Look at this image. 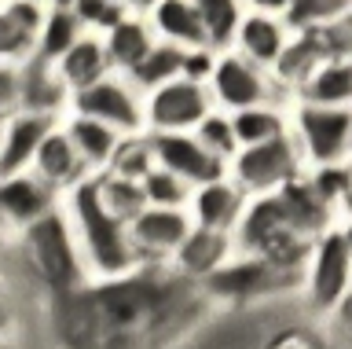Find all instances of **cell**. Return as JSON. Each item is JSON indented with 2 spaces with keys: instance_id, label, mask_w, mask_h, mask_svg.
<instances>
[{
  "instance_id": "19",
  "label": "cell",
  "mask_w": 352,
  "mask_h": 349,
  "mask_svg": "<svg viewBox=\"0 0 352 349\" xmlns=\"http://www.w3.org/2000/svg\"><path fill=\"white\" fill-rule=\"evenodd\" d=\"M30 169L37 173L41 180H48L52 188H59V191H66L70 184H77L85 173H92V169H88V162L81 158V151H77L66 122H59L48 136H44V144H41L37 155H33Z\"/></svg>"
},
{
  "instance_id": "23",
  "label": "cell",
  "mask_w": 352,
  "mask_h": 349,
  "mask_svg": "<svg viewBox=\"0 0 352 349\" xmlns=\"http://www.w3.org/2000/svg\"><path fill=\"white\" fill-rule=\"evenodd\" d=\"M294 96L297 100L352 107V52H334V56H327L301 85H297Z\"/></svg>"
},
{
  "instance_id": "26",
  "label": "cell",
  "mask_w": 352,
  "mask_h": 349,
  "mask_svg": "<svg viewBox=\"0 0 352 349\" xmlns=\"http://www.w3.org/2000/svg\"><path fill=\"white\" fill-rule=\"evenodd\" d=\"M85 34H88V26L81 23V15H77L74 8L52 4V8H48V19H44V26H41L37 56L48 59V63H59Z\"/></svg>"
},
{
  "instance_id": "40",
  "label": "cell",
  "mask_w": 352,
  "mask_h": 349,
  "mask_svg": "<svg viewBox=\"0 0 352 349\" xmlns=\"http://www.w3.org/2000/svg\"><path fill=\"white\" fill-rule=\"evenodd\" d=\"M352 210V195H349V202H345V210H341V213H349Z\"/></svg>"
},
{
  "instance_id": "34",
  "label": "cell",
  "mask_w": 352,
  "mask_h": 349,
  "mask_svg": "<svg viewBox=\"0 0 352 349\" xmlns=\"http://www.w3.org/2000/svg\"><path fill=\"white\" fill-rule=\"evenodd\" d=\"M217 56H220V48H217V45L187 48L184 78H191V81H206V85H209V78H213V70H217Z\"/></svg>"
},
{
  "instance_id": "8",
  "label": "cell",
  "mask_w": 352,
  "mask_h": 349,
  "mask_svg": "<svg viewBox=\"0 0 352 349\" xmlns=\"http://www.w3.org/2000/svg\"><path fill=\"white\" fill-rule=\"evenodd\" d=\"M217 107L206 81L173 78L147 92V133H180V129H198V122Z\"/></svg>"
},
{
  "instance_id": "37",
  "label": "cell",
  "mask_w": 352,
  "mask_h": 349,
  "mask_svg": "<svg viewBox=\"0 0 352 349\" xmlns=\"http://www.w3.org/2000/svg\"><path fill=\"white\" fill-rule=\"evenodd\" d=\"M338 224H341V232H345V239L352 243V210L349 213H338Z\"/></svg>"
},
{
  "instance_id": "41",
  "label": "cell",
  "mask_w": 352,
  "mask_h": 349,
  "mask_svg": "<svg viewBox=\"0 0 352 349\" xmlns=\"http://www.w3.org/2000/svg\"><path fill=\"white\" fill-rule=\"evenodd\" d=\"M121 4H129V8H132V0H121Z\"/></svg>"
},
{
  "instance_id": "9",
  "label": "cell",
  "mask_w": 352,
  "mask_h": 349,
  "mask_svg": "<svg viewBox=\"0 0 352 349\" xmlns=\"http://www.w3.org/2000/svg\"><path fill=\"white\" fill-rule=\"evenodd\" d=\"M195 232V217L187 206H154L147 202L143 210L129 217V235L136 243L140 257L147 265H169L184 239Z\"/></svg>"
},
{
  "instance_id": "28",
  "label": "cell",
  "mask_w": 352,
  "mask_h": 349,
  "mask_svg": "<svg viewBox=\"0 0 352 349\" xmlns=\"http://www.w3.org/2000/svg\"><path fill=\"white\" fill-rule=\"evenodd\" d=\"M143 184V195H147V202L154 206H191V195H195V184L184 180L180 173L158 166V162H151L147 173L140 177Z\"/></svg>"
},
{
  "instance_id": "24",
  "label": "cell",
  "mask_w": 352,
  "mask_h": 349,
  "mask_svg": "<svg viewBox=\"0 0 352 349\" xmlns=\"http://www.w3.org/2000/svg\"><path fill=\"white\" fill-rule=\"evenodd\" d=\"M63 74V81L70 85V92H81L88 85H96L99 78H107V74H114V63H110V52H107V41L103 34H88L77 41V45L66 52V56L55 63Z\"/></svg>"
},
{
  "instance_id": "15",
  "label": "cell",
  "mask_w": 352,
  "mask_h": 349,
  "mask_svg": "<svg viewBox=\"0 0 352 349\" xmlns=\"http://www.w3.org/2000/svg\"><path fill=\"white\" fill-rule=\"evenodd\" d=\"M48 8V0H4V8H0V59L26 63L37 56Z\"/></svg>"
},
{
  "instance_id": "29",
  "label": "cell",
  "mask_w": 352,
  "mask_h": 349,
  "mask_svg": "<svg viewBox=\"0 0 352 349\" xmlns=\"http://www.w3.org/2000/svg\"><path fill=\"white\" fill-rule=\"evenodd\" d=\"M349 12H352V0H290V8L283 15L301 34V30H323L338 23V19H345Z\"/></svg>"
},
{
  "instance_id": "35",
  "label": "cell",
  "mask_w": 352,
  "mask_h": 349,
  "mask_svg": "<svg viewBox=\"0 0 352 349\" xmlns=\"http://www.w3.org/2000/svg\"><path fill=\"white\" fill-rule=\"evenodd\" d=\"M323 324L330 327V331H341V338H345V342H352V290L323 316Z\"/></svg>"
},
{
  "instance_id": "14",
  "label": "cell",
  "mask_w": 352,
  "mask_h": 349,
  "mask_svg": "<svg viewBox=\"0 0 352 349\" xmlns=\"http://www.w3.org/2000/svg\"><path fill=\"white\" fill-rule=\"evenodd\" d=\"M63 118L41 111H15L4 118V140H0V177L22 173L33 166V155L41 151L44 136L59 125Z\"/></svg>"
},
{
  "instance_id": "33",
  "label": "cell",
  "mask_w": 352,
  "mask_h": 349,
  "mask_svg": "<svg viewBox=\"0 0 352 349\" xmlns=\"http://www.w3.org/2000/svg\"><path fill=\"white\" fill-rule=\"evenodd\" d=\"M74 12L81 15V23L92 30V34H107V30H114L121 19L132 12V8L121 4V0H77Z\"/></svg>"
},
{
  "instance_id": "18",
  "label": "cell",
  "mask_w": 352,
  "mask_h": 349,
  "mask_svg": "<svg viewBox=\"0 0 352 349\" xmlns=\"http://www.w3.org/2000/svg\"><path fill=\"white\" fill-rule=\"evenodd\" d=\"M275 195H279L290 228H294V232H301V235H308V239H316L323 228H330L338 221V210L316 191V184L308 180V169L297 173L290 184H283Z\"/></svg>"
},
{
  "instance_id": "22",
  "label": "cell",
  "mask_w": 352,
  "mask_h": 349,
  "mask_svg": "<svg viewBox=\"0 0 352 349\" xmlns=\"http://www.w3.org/2000/svg\"><path fill=\"white\" fill-rule=\"evenodd\" d=\"M103 41H107V52H110L114 70L129 74V70H136L140 63L147 59V52L154 45H158V34H154L147 12H136V8H132V12L121 19L114 30H107Z\"/></svg>"
},
{
  "instance_id": "36",
  "label": "cell",
  "mask_w": 352,
  "mask_h": 349,
  "mask_svg": "<svg viewBox=\"0 0 352 349\" xmlns=\"http://www.w3.org/2000/svg\"><path fill=\"white\" fill-rule=\"evenodd\" d=\"M242 4L253 8V12H286L290 0H242Z\"/></svg>"
},
{
  "instance_id": "25",
  "label": "cell",
  "mask_w": 352,
  "mask_h": 349,
  "mask_svg": "<svg viewBox=\"0 0 352 349\" xmlns=\"http://www.w3.org/2000/svg\"><path fill=\"white\" fill-rule=\"evenodd\" d=\"M231 122H235V133H239L242 147L264 144V140L290 133V100H268V103L242 107V111H231Z\"/></svg>"
},
{
  "instance_id": "5",
  "label": "cell",
  "mask_w": 352,
  "mask_h": 349,
  "mask_svg": "<svg viewBox=\"0 0 352 349\" xmlns=\"http://www.w3.org/2000/svg\"><path fill=\"white\" fill-rule=\"evenodd\" d=\"M70 111L92 114L99 122L114 125L121 136H143L147 133V92L140 89L129 74H107L96 85L70 96Z\"/></svg>"
},
{
  "instance_id": "27",
  "label": "cell",
  "mask_w": 352,
  "mask_h": 349,
  "mask_svg": "<svg viewBox=\"0 0 352 349\" xmlns=\"http://www.w3.org/2000/svg\"><path fill=\"white\" fill-rule=\"evenodd\" d=\"M184 59H187V48L158 37V45L147 52V59H143L136 70H129V78L136 81L143 92H151V89H158V85H165V81L180 78V74H184Z\"/></svg>"
},
{
  "instance_id": "10",
  "label": "cell",
  "mask_w": 352,
  "mask_h": 349,
  "mask_svg": "<svg viewBox=\"0 0 352 349\" xmlns=\"http://www.w3.org/2000/svg\"><path fill=\"white\" fill-rule=\"evenodd\" d=\"M59 202H63V191L52 188L48 180H41L33 169L0 177V224H4L8 239H15L22 228H30L44 213H52Z\"/></svg>"
},
{
  "instance_id": "38",
  "label": "cell",
  "mask_w": 352,
  "mask_h": 349,
  "mask_svg": "<svg viewBox=\"0 0 352 349\" xmlns=\"http://www.w3.org/2000/svg\"><path fill=\"white\" fill-rule=\"evenodd\" d=\"M151 4H154V0H132V8H136V12H147Z\"/></svg>"
},
{
  "instance_id": "3",
  "label": "cell",
  "mask_w": 352,
  "mask_h": 349,
  "mask_svg": "<svg viewBox=\"0 0 352 349\" xmlns=\"http://www.w3.org/2000/svg\"><path fill=\"white\" fill-rule=\"evenodd\" d=\"M290 133L301 147L305 166L345 162L352 158V107L290 96Z\"/></svg>"
},
{
  "instance_id": "13",
  "label": "cell",
  "mask_w": 352,
  "mask_h": 349,
  "mask_svg": "<svg viewBox=\"0 0 352 349\" xmlns=\"http://www.w3.org/2000/svg\"><path fill=\"white\" fill-rule=\"evenodd\" d=\"M294 37H297V30L286 23L283 12H253V8H246V15H242L239 26H235L231 45H235L242 56L257 59L261 67L275 70L279 59L286 56V48L294 45Z\"/></svg>"
},
{
  "instance_id": "2",
  "label": "cell",
  "mask_w": 352,
  "mask_h": 349,
  "mask_svg": "<svg viewBox=\"0 0 352 349\" xmlns=\"http://www.w3.org/2000/svg\"><path fill=\"white\" fill-rule=\"evenodd\" d=\"M8 243H22L26 268L37 279L48 283V287H59V290L92 287L85 254H81V246H77L74 224H70V217H66L63 202L55 206L52 213H44L41 221H33L30 228H22L15 239H8Z\"/></svg>"
},
{
  "instance_id": "32",
  "label": "cell",
  "mask_w": 352,
  "mask_h": 349,
  "mask_svg": "<svg viewBox=\"0 0 352 349\" xmlns=\"http://www.w3.org/2000/svg\"><path fill=\"white\" fill-rule=\"evenodd\" d=\"M191 4L202 12L213 45H217V48H228L231 37H235L239 19L246 15V4H242V0H191Z\"/></svg>"
},
{
  "instance_id": "1",
  "label": "cell",
  "mask_w": 352,
  "mask_h": 349,
  "mask_svg": "<svg viewBox=\"0 0 352 349\" xmlns=\"http://www.w3.org/2000/svg\"><path fill=\"white\" fill-rule=\"evenodd\" d=\"M63 210L74 224L77 246L85 254L92 283H118L147 268L136 243L129 235V217L114 213L99 188V173H85L77 184L63 191Z\"/></svg>"
},
{
  "instance_id": "21",
  "label": "cell",
  "mask_w": 352,
  "mask_h": 349,
  "mask_svg": "<svg viewBox=\"0 0 352 349\" xmlns=\"http://www.w3.org/2000/svg\"><path fill=\"white\" fill-rule=\"evenodd\" d=\"M63 122H66V129H70L74 144H77V151H81V158L88 162V169H92V173H107L118 162L121 144L129 140V136H121L114 125L99 122V118H92V114L70 111Z\"/></svg>"
},
{
  "instance_id": "17",
  "label": "cell",
  "mask_w": 352,
  "mask_h": 349,
  "mask_svg": "<svg viewBox=\"0 0 352 349\" xmlns=\"http://www.w3.org/2000/svg\"><path fill=\"white\" fill-rule=\"evenodd\" d=\"M235 235L231 232H213V228H202L195 224V232L184 239V246L176 250V257L169 265L176 268L180 279H198L202 283L206 276H213L220 265H228L235 257Z\"/></svg>"
},
{
  "instance_id": "16",
  "label": "cell",
  "mask_w": 352,
  "mask_h": 349,
  "mask_svg": "<svg viewBox=\"0 0 352 349\" xmlns=\"http://www.w3.org/2000/svg\"><path fill=\"white\" fill-rule=\"evenodd\" d=\"M246 206H250V191L242 188V184H235L231 177H217L209 184H198L187 210H191L195 224L235 235V228L242 221V213H246Z\"/></svg>"
},
{
  "instance_id": "11",
  "label": "cell",
  "mask_w": 352,
  "mask_h": 349,
  "mask_svg": "<svg viewBox=\"0 0 352 349\" xmlns=\"http://www.w3.org/2000/svg\"><path fill=\"white\" fill-rule=\"evenodd\" d=\"M151 136V155L158 166L180 173L184 180H191L195 188L198 184H209L217 177H228V162L213 155L202 140H198L195 129H180V133H147Z\"/></svg>"
},
{
  "instance_id": "7",
  "label": "cell",
  "mask_w": 352,
  "mask_h": 349,
  "mask_svg": "<svg viewBox=\"0 0 352 349\" xmlns=\"http://www.w3.org/2000/svg\"><path fill=\"white\" fill-rule=\"evenodd\" d=\"M209 92H213L217 107H224V111H242V107L268 103V100H290V92L275 78V70L242 56L235 45L220 48L217 70L209 78Z\"/></svg>"
},
{
  "instance_id": "39",
  "label": "cell",
  "mask_w": 352,
  "mask_h": 349,
  "mask_svg": "<svg viewBox=\"0 0 352 349\" xmlns=\"http://www.w3.org/2000/svg\"><path fill=\"white\" fill-rule=\"evenodd\" d=\"M48 4H63V8H74L77 0H48Z\"/></svg>"
},
{
  "instance_id": "31",
  "label": "cell",
  "mask_w": 352,
  "mask_h": 349,
  "mask_svg": "<svg viewBox=\"0 0 352 349\" xmlns=\"http://www.w3.org/2000/svg\"><path fill=\"white\" fill-rule=\"evenodd\" d=\"M198 140L213 151V155H220L224 162H231L239 155V133H235V122H231V111H224V107H213L202 122H198Z\"/></svg>"
},
{
  "instance_id": "20",
  "label": "cell",
  "mask_w": 352,
  "mask_h": 349,
  "mask_svg": "<svg viewBox=\"0 0 352 349\" xmlns=\"http://www.w3.org/2000/svg\"><path fill=\"white\" fill-rule=\"evenodd\" d=\"M147 19H151L154 34L162 41H173V45H180V48L213 45L206 19L191 0H154L147 8Z\"/></svg>"
},
{
  "instance_id": "6",
  "label": "cell",
  "mask_w": 352,
  "mask_h": 349,
  "mask_svg": "<svg viewBox=\"0 0 352 349\" xmlns=\"http://www.w3.org/2000/svg\"><path fill=\"white\" fill-rule=\"evenodd\" d=\"M305 158L297 147L294 133H283L264 144H246L239 147V155L228 162V177L242 184L250 195H272L283 184H290L297 173H305Z\"/></svg>"
},
{
  "instance_id": "4",
  "label": "cell",
  "mask_w": 352,
  "mask_h": 349,
  "mask_svg": "<svg viewBox=\"0 0 352 349\" xmlns=\"http://www.w3.org/2000/svg\"><path fill=\"white\" fill-rule=\"evenodd\" d=\"M301 287L305 305L316 316H327L352 290V243L338 221L312 239V250L301 268Z\"/></svg>"
},
{
  "instance_id": "30",
  "label": "cell",
  "mask_w": 352,
  "mask_h": 349,
  "mask_svg": "<svg viewBox=\"0 0 352 349\" xmlns=\"http://www.w3.org/2000/svg\"><path fill=\"white\" fill-rule=\"evenodd\" d=\"M308 180L316 184V191L341 213L352 195V158L345 162H323V166H308Z\"/></svg>"
},
{
  "instance_id": "12",
  "label": "cell",
  "mask_w": 352,
  "mask_h": 349,
  "mask_svg": "<svg viewBox=\"0 0 352 349\" xmlns=\"http://www.w3.org/2000/svg\"><path fill=\"white\" fill-rule=\"evenodd\" d=\"M286 272L279 265H272L268 257L257 254H235L228 265H220L213 276L202 279V290L213 294V298H235V302H253L261 298L264 290H272Z\"/></svg>"
}]
</instances>
